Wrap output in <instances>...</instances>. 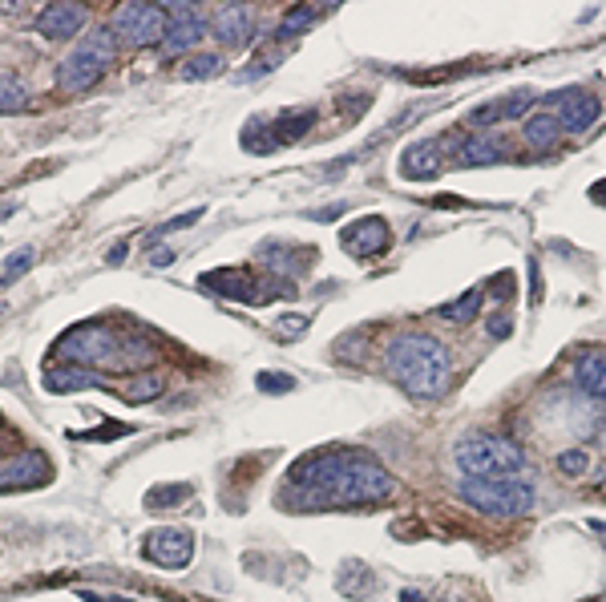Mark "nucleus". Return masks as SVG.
Masks as SVG:
<instances>
[{
    "label": "nucleus",
    "mask_w": 606,
    "mask_h": 602,
    "mask_svg": "<svg viewBox=\"0 0 606 602\" xmlns=\"http://www.w3.org/2000/svg\"><path fill=\"white\" fill-rule=\"evenodd\" d=\"M219 73H223V57H219V53H190L186 65L178 69L182 81H211V77H219Z\"/></svg>",
    "instance_id": "obj_24"
},
{
    "label": "nucleus",
    "mask_w": 606,
    "mask_h": 602,
    "mask_svg": "<svg viewBox=\"0 0 606 602\" xmlns=\"http://www.w3.org/2000/svg\"><path fill=\"white\" fill-rule=\"evenodd\" d=\"M45 388H49V392L101 388V376H97V372H89V368H73V364H65V368H49V372H45Z\"/></svg>",
    "instance_id": "obj_19"
},
{
    "label": "nucleus",
    "mask_w": 606,
    "mask_h": 602,
    "mask_svg": "<svg viewBox=\"0 0 606 602\" xmlns=\"http://www.w3.org/2000/svg\"><path fill=\"white\" fill-rule=\"evenodd\" d=\"M170 263H174V251H166V247H162V251L154 255V267H170Z\"/></svg>",
    "instance_id": "obj_35"
},
{
    "label": "nucleus",
    "mask_w": 606,
    "mask_h": 602,
    "mask_svg": "<svg viewBox=\"0 0 606 602\" xmlns=\"http://www.w3.org/2000/svg\"><path fill=\"white\" fill-rule=\"evenodd\" d=\"M279 324H283V332H291V336L308 332V320H303V316H287V320H279Z\"/></svg>",
    "instance_id": "obj_33"
},
{
    "label": "nucleus",
    "mask_w": 606,
    "mask_h": 602,
    "mask_svg": "<svg viewBox=\"0 0 606 602\" xmlns=\"http://www.w3.org/2000/svg\"><path fill=\"white\" fill-rule=\"evenodd\" d=\"M400 602H429V598H425V594H417V590H404V594H400Z\"/></svg>",
    "instance_id": "obj_38"
},
{
    "label": "nucleus",
    "mask_w": 606,
    "mask_h": 602,
    "mask_svg": "<svg viewBox=\"0 0 606 602\" xmlns=\"http://www.w3.org/2000/svg\"><path fill=\"white\" fill-rule=\"evenodd\" d=\"M602 485H606V481H602Z\"/></svg>",
    "instance_id": "obj_41"
},
{
    "label": "nucleus",
    "mask_w": 606,
    "mask_h": 602,
    "mask_svg": "<svg viewBox=\"0 0 606 602\" xmlns=\"http://www.w3.org/2000/svg\"><path fill=\"white\" fill-rule=\"evenodd\" d=\"M457 465L465 477H518L526 453L505 437H465L457 445Z\"/></svg>",
    "instance_id": "obj_6"
},
{
    "label": "nucleus",
    "mask_w": 606,
    "mask_h": 602,
    "mask_svg": "<svg viewBox=\"0 0 606 602\" xmlns=\"http://www.w3.org/2000/svg\"><path fill=\"white\" fill-rule=\"evenodd\" d=\"M590 194H594V198H598V203H606V182H598V186H594V190H590Z\"/></svg>",
    "instance_id": "obj_39"
},
{
    "label": "nucleus",
    "mask_w": 606,
    "mask_h": 602,
    "mask_svg": "<svg viewBox=\"0 0 606 602\" xmlns=\"http://www.w3.org/2000/svg\"><path fill=\"white\" fill-rule=\"evenodd\" d=\"M384 368H388V376L404 392L421 396V400H437L453 384V356H449V348L437 336H425V332H400L396 340H388Z\"/></svg>",
    "instance_id": "obj_2"
},
{
    "label": "nucleus",
    "mask_w": 606,
    "mask_h": 602,
    "mask_svg": "<svg viewBox=\"0 0 606 602\" xmlns=\"http://www.w3.org/2000/svg\"><path fill=\"white\" fill-rule=\"evenodd\" d=\"M316 126V110H295V114H279L275 118V142H299L303 130H312Z\"/></svg>",
    "instance_id": "obj_23"
},
{
    "label": "nucleus",
    "mask_w": 606,
    "mask_h": 602,
    "mask_svg": "<svg viewBox=\"0 0 606 602\" xmlns=\"http://www.w3.org/2000/svg\"><path fill=\"white\" fill-rule=\"evenodd\" d=\"M126 251H130V243H126V239H122V243H114V251H110V259H106V263H122V259H126Z\"/></svg>",
    "instance_id": "obj_34"
},
{
    "label": "nucleus",
    "mask_w": 606,
    "mask_h": 602,
    "mask_svg": "<svg viewBox=\"0 0 606 602\" xmlns=\"http://www.w3.org/2000/svg\"><path fill=\"white\" fill-rule=\"evenodd\" d=\"M586 465H590V461H586V453H578V449H570V453H562V457H558V469H562L566 477L586 473Z\"/></svg>",
    "instance_id": "obj_32"
},
{
    "label": "nucleus",
    "mask_w": 606,
    "mask_h": 602,
    "mask_svg": "<svg viewBox=\"0 0 606 602\" xmlns=\"http://www.w3.org/2000/svg\"><path fill=\"white\" fill-rule=\"evenodd\" d=\"M85 21H89V13L81 5H49L37 17V33L49 41H65V37H77L85 29Z\"/></svg>",
    "instance_id": "obj_15"
},
{
    "label": "nucleus",
    "mask_w": 606,
    "mask_h": 602,
    "mask_svg": "<svg viewBox=\"0 0 606 602\" xmlns=\"http://www.w3.org/2000/svg\"><path fill=\"white\" fill-rule=\"evenodd\" d=\"M457 158H461V166H493V162L505 158V150H501L493 138H485V130H477V134H469V138L461 142Z\"/></svg>",
    "instance_id": "obj_20"
},
{
    "label": "nucleus",
    "mask_w": 606,
    "mask_h": 602,
    "mask_svg": "<svg viewBox=\"0 0 606 602\" xmlns=\"http://www.w3.org/2000/svg\"><path fill=\"white\" fill-rule=\"evenodd\" d=\"M263 392H287V388H295V380L291 376H283V372H259V380H255Z\"/></svg>",
    "instance_id": "obj_31"
},
{
    "label": "nucleus",
    "mask_w": 606,
    "mask_h": 602,
    "mask_svg": "<svg viewBox=\"0 0 606 602\" xmlns=\"http://www.w3.org/2000/svg\"><path fill=\"white\" fill-rule=\"evenodd\" d=\"M558 134H562V126H558V118H554L550 110L534 114V118L522 126V138H526L530 150H550V146L558 142Z\"/></svg>",
    "instance_id": "obj_21"
},
{
    "label": "nucleus",
    "mask_w": 606,
    "mask_h": 602,
    "mask_svg": "<svg viewBox=\"0 0 606 602\" xmlns=\"http://www.w3.org/2000/svg\"><path fill=\"white\" fill-rule=\"evenodd\" d=\"M53 477V465L45 453H17L13 461L0 465V489H33Z\"/></svg>",
    "instance_id": "obj_11"
},
{
    "label": "nucleus",
    "mask_w": 606,
    "mask_h": 602,
    "mask_svg": "<svg viewBox=\"0 0 606 602\" xmlns=\"http://www.w3.org/2000/svg\"><path fill=\"white\" fill-rule=\"evenodd\" d=\"M202 283L219 287V295L239 299V304H251V308H263V304H271V299L295 295V287H287V283H279V279L259 283V279H251V275H243V271H211V275H202Z\"/></svg>",
    "instance_id": "obj_7"
},
{
    "label": "nucleus",
    "mask_w": 606,
    "mask_h": 602,
    "mask_svg": "<svg viewBox=\"0 0 606 602\" xmlns=\"http://www.w3.org/2000/svg\"><path fill=\"white\" fill-rule=\"evenodd\" d=\"M198 219H202V211L194 207V211H186V215H178V219H170V223H162V227H158V231H154V235H150L146 243H158L162 235H174V231H182V227H190V223H198Z\"/></svg>",
    "instance_id": "obj_30"
},
{
    "label": "nucleus",
    "mask_w": 606,
    "mask_h": 602,
    "mask_svg": "<svg viewBox=\"0 0 606 602\" xmlns=\"http://www.w3.org/2000/svg\"><path fill=\"white\" fill-rule=\"evenodd\" d=\"M53 356H61L73 368L81 364L89 372H97V368L101 372H134V368H146L154 360V344L122 336L110 324H77L73 332H65L57 340Z\"/></svg>",
    "instance_id": "obj_3"
},
{
    "label": "nucleus",
    "mask_w": 606,
    "mask_h": 602,
    "mask_svg": "<svg viewBox=\"0 0 606 602\" xmlns=\"http://www.w3.org/2000/svg\"><path fill=\"white\" fill-rule=\"evenodd\" d=\"M534 106V93H510L505 102H493V106H481V110H473V126H493V122H501V118H522L526 110Z\"/></svg>",
    "instance_id": "obj_18"
},
{
    "label": "nucleus",
    "mask_w": 606,
    "mask_h": 602,
    "mask_svg": "<svg viewBox=\"0 0 606 602\" xmlns=\"http://www.w3.org/2000/svg\"><path fill=\"white\" fill-rule=\"evenodd\" d=\"M594 534H602V538H606V522H594Z\"/></svg>",
    "instance_id": "obj_40"
},
{
    "label": "nucleus",
    "mask_w": 606,
    "mask_h": 602,
    "mask_svg": "<svg viewBox=\"0 0 606 602\" xmlns=\"http://www.w3.org/2000/svg\"><path fill=\"white\" fill-rule=\"evenodd\" d=\"M477 308H481V291L473 287V291H465L457 304H445L441 308V320H453V324H469V320H477Z\"/></svg>",
    "instance_id": "obj_25"
},
{
    "label": "nucleus",
    "mask_w": 606,
    "mask_h": 602,
    "mask_svg": "<svg viewBox=\"0 0 606 602\" xmlns=\"http://www.w3.org/2000/svg\"><path fill=\"white\" fill-rule=\"evenodd\" d=\"M316 17H320L316 9H295V13H287V17H283V25H279V33H275V37H279V41H287V37H299V33L308 29Z\"/></svg>",
    "instance_id": "obj_27"
},
{
    "label": "nucleus",
    "mask_w": 606,
    "mask_h": 602,
    "mask_svg": "<svg viewBox=\"0 0 606 602\" xmlns=\"http://www.w3.org/2000/svg\"><path fill=\"white\" fill-rule=\"evenodd\" d=\"M194 554V534L190 530H158L146 538V558L158 566H186Z\"/></svg>",
    "instance_id": "obj_13"
},
{
    "label": "nucleus",
    "mask_w": 606,
    "mask_h": 602,
    "mask_svg": "<svg viewBox=\"0 0 606 602\" xmlns=\"http://www.w3.org/2000/svg\"><path fill=\"white\" fill-rule=\"evenodd\" d=\"M400 174L404 178H437L441 174V150H437V142H421V146L404 150Z\"/></svg>",
    "instance_id": "obj_17"
},
{
    "label": "nucleus",
    "mask_w": 606,
    "mask_h": 602,
    "mask_svg": "<svg viewBox=\"0 0 606 602\" xmlns=\"http://www.w3.org/2000/svg\"><path fill=\"white\" fill-rule=\"evenodd\" d=\"M33 263H37V251H33V247L13 251V255H9V263H5V271H0V287H13V283H17Z\"/></svg>",
    "instance_id": "obj_26"
},
{
    "label": "nucleus",
    "mask_w": 606,
    "mask_h": 602,
    "mask_svg": "<svg viewBox=\"0 0 606 602\" xmlns=\"http://www.w3.org/2000/svg\"><path fill=\"white\" fill-rule=\"evenodd\" d=\"M114 57H118V37H114V29H93V33H85V37L77 41V49L61 61L57 85H61L65 93H85V89H93L101 77H106V69L114 65Z\"/></svg>",
    "instance_id": "obj_4"
},
{
    "label": "nucleus",
    "mask_w": 606,
    "mask_h": 602,
    "mask_svg": "<svg viewBox=\"0 0 606 602\" xmlns=\"http://www.w3.org/2000/svg\"><path fill=\"white\" fill-rule=\"evenodd\" d=\"M574 376H578V388L586 396H594L598 405H606V352H582L578 364H574Z\"/></svg>",
    "instance_id": "obj_16"
},
{
    "label": "nucleus",
    "mask_w": 606,
    "mask_h": 602,
    "mask_svg": "<svg viewBox=\"0 0 606 602\" xmlns=\"http://www.w3.org/2000/svg\"><path fill=\"white\" fill-rule=\"evenodd\" d=\"M166 29H170V21H166L162 5H122L114 13V37L126 41V45H134V49L162 41Z\"/></svg>",
    "instance_id": "obj_8"
},
{
    "label": "nucleus",
    "mask_w": 606,
    "mask_h": 602,
    "mask_svg": "<svg viewBox=\"0 0 606 602\" xmlns=\"http://www.w3.org/2000/svg\"><path fill=\"white\" fill-rule=\"evenodd\" d=\"M457 493L477 514L489 518H522L534 506V489L518 477H465Z\"/></svg>",
    "instance_id": "obj_5"
},
{
    "label": "nucleus",
    "mask_w": 606,
    "mask_h": 602,
    "mask_svg": "<svg viewBox=\"0 0 606 602\" xmlns=\"http://www.w3.org/2000/svg\"><path fill=\"white\" fill-rule=\"evenodd\" d=\"M207 33H211L219 45L239 49V45H247V41H251V33H255V13H251V9H243V5H227V9H219V13L211 17Z\"/></svg>",
    "instance_id": "obj_12"
},
{
    "label": "nucleus",
    "mask_w": 606,
    "mask_h": 602,
    "mask_svg": "<svg viewBox=\"0 0 606 602\" xmlns=\"http://www.w3.org/2000/svg\"><path fill=\"white\" fill-rule=\"evenodd\" d=\"M29 110V89L17 73H0V114H21Z\"/></svg>",
    "instance_id": "obj_22"
},
{
    "label": "nucleus",
    "mask_w": 606,
    "mask_h": 602,
    "mask_svg": "<svg viewBox=\"0 0 606 602\" xmlns=\"http://www.w3.org/2000/svg\"><path fill=\"white\" fill-rule=\"evenodd\" d=\"M340 243H344L352 255H360V259H372V255L388 251V243H392V231H388V223H384V219H360V223L344 227Z\"/></svg>",
    "instance_id": "obj_14"
},
{
    "label": "nucleus",
    "mask_w": 606,
    "mask_h": 602,
    "mask_svg": "<svg viewBox=\"0 0 606 602\" xmlns=\"http://www.w3.org/2000/svg\"><path fill=\"white\" fill-rule=\"evenodd\" d=\"M598 97H590V93H582V89H562V93H554V118H558V126L566 130V134H582L586 126H594L598 122Z\"/></svg>",
    "instance_id": "obj_10"
},
{
    "label": "nucleus",
    "mask_w": 606,
    "mask_h": 602,
    "mask_svg": "<svg viewBox=\"0 0 606 602\" xmlns=\"http://www.w3.org/2000/svg\"><path fill=\"white\" fill-rule=\"evenodd\" d=\"M162 392V376H142V380H134L122 396L130 400V405H146V400H154Z\"/></svg>",
    "instance_id": "obj_28"
},
{
    "label": "nucleus",
    "mask_w": 606,
    "mask_h": 602,
    "mask_svg": "<svg viewBox=\"0 0 606 602\" xmlns=\"http://www.w3.org/2000/svg\"><path fill=\"white\" fill-rule=\"evenodd\" d=\"M489 332H493V336H510V320H493Z\"/></svg>",
    "instance_id": "obj_36"
},
{
    "label": "nucleus",
    "mask_w": 606,
    "mask_h": 602,
    "mask_svg": "<svg viewBox=\"0 0 606 602\" xmlns=\"http://www.w3.org/2000/svg\"><path fill=\"white\" fill-rule=\"evenodd\" d=\"M166 37H162V57H178V53H190L202 37H207V21H202V13L194 5H174L166 9Z\"/></svg>",
    "instance_id": "obj_9"
},
{
    "label": "nucleus",
    "mask_w": 606,
    "mask_h": 602,
    "mask_svg": "<svg viewBox=\"0 0 606 602\" xmlns=\"http://www.w3.org/2000/svg\"><path fill=\"white\" fill-rule=\"evenodd\" d=\"M85 602H130V598H106V594H81Z\"/></svg>",
    "instance_id": "obj_37"
},
{
    "label": "nucleus",
    "mask_w": 606,
    "mask_h": 602,
    "mask_svg": "<svg viewBox=\"0 0 606 602\" xmlns=\"http://www.w3.org/2000/svg\"><path fill=\"white\" fill-rule=\"evenodd\" d=\"M291 506L295 510H348V506H376L388 501L396 481L380 461L368 453H312L303 457L291 473Z\"/></svg>",
    "instance_id": "obj_1"
},
{
    "label": "nucleus",
    "mask_w": 606,
    "mask_h": 602,
    "mask_svg": "<svg viewBox=\"0 0 606 602\" xmlns=\"http://www.w3.org/2000/svg\"><path fill=\"white\" fill-rule=\"evenodd\" d=\"M186 497H190V485H170V489H150V493H146V506H150V510H158V506L166 510V506H178V501H186Z\"/></svg>",
    "instance_id": "obj_29"
}]
</instances>
